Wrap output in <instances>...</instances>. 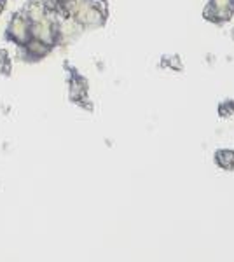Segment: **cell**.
Returning <instances> with one entry per match:
<instances>
[{
    "label": "cell",
    "mask_w": 234,
    "mask_h": 262,
    "mask_svg": "<svg viewBox=\"0 0 234 262\" xmlns=\"http://www.w3.org/2000/svg\"><path fill=\"white\" fill-rule=\"evenodd\" d=\"M234 12V0H211L205 11V18L215 23L231 19Z\"/></svg>",
    "instance_id": "obj_1"
},
{
    "label": "cell",
    "mask_w": 234,
    "mask_h": 262,
    "mask_svg": "<svg viewBox=\"0 0 234 262\" xmlns=\"http://www.w3.org/2000/svg\"><path fill=\"white\" fill-rule=\"evenodd\" d=\"M215 161L220 168L227 171L234 170V150H219L215 154Z\"/></svg>",
    "instance_id": "obj_2"
}]
</instances>
